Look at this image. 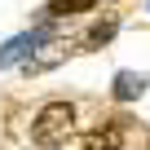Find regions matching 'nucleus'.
<instances>
[{"mask_svg": "<svg viewBox=\"0 0 150 150\" xmlns=\"http://www.w3.org/2000/svg\"><path fill=\"white\" fill-rule=\"evenodd\" d=\"M119 146H124V124H106L84 137V150H119Z\"/></svg>", "mask_w": 150, "mask_h": 150, "instance_id": "3", "label": "nucleus"}, {"mask_svg": "<svg viewBox=\"0 0 150 150\" xmlns=\"http://www.w3.org/2000/svg\"><path fill=\"white\" fill-rule=\"evenodd\" d=\"M44 40H53V18H44L35 31H22V35H13V40L0 44V71H9V66H18V62H31V53H35Z\"/></svg>", "mask_w": 150, "mask_h": 150, "instance_id": "2", "label": "nucleus"}, {"mask_svg": "<svg viewBox=\"0 0 150 150\" xmlns=\"http://www.w3.org/2000/svg\"><path fill=\"white\" fill-rule=\"evenodd\" d=\"M110 93H115V102H132V97H141V93H146V75H137V71H119Z\"/></svg>", "mask_w": 150, "mask_h": 150, "instance_id": "4", "label": "nucleus"}, {"mask_svg": "<svg viewBox=\"0 0 150 150\" xmlns=\"http://www.w3.org/2000/svg\"><path fill=\"white\" fill-rule=\"evenodd\" d=\"M71 128H75V110H71L66 102H49V106L31 119V141H35V146H57V141L71 137Z\"/></svg>", "mask_w": 150, "mask_h": 150, "instance_id": "1", "label": "nucleus"}, {"mask_svg": "<svg viewBox=\"0 0 150 150\" xmlns=\"http://www.w3.org/2000/svg\"><path fill=\"white\" fill-rule=\"evenodd\" d=\"M115 31H119V22H115V18L93 22V27H88V35H84V49H102V44H110V40H115Z\"/></svg>", "mask_w": 150, "mask_h": 150, "instance_id": "5", "label": "nucleus"}, {"mask_svg": "<svg viewBox=\"0 0 150 150\" xmlns=\"http://www.w3.org/2000/svg\"><path fill=\"white\" fill-rule=\"evenodd\" d=\"M97 5V0H49V9H44V18H71V13H88Z\"/></svg>", "mask_w": 150, "mask_h": 150, "instance_id": "6", "label": "nucleus"}]
</instances>
